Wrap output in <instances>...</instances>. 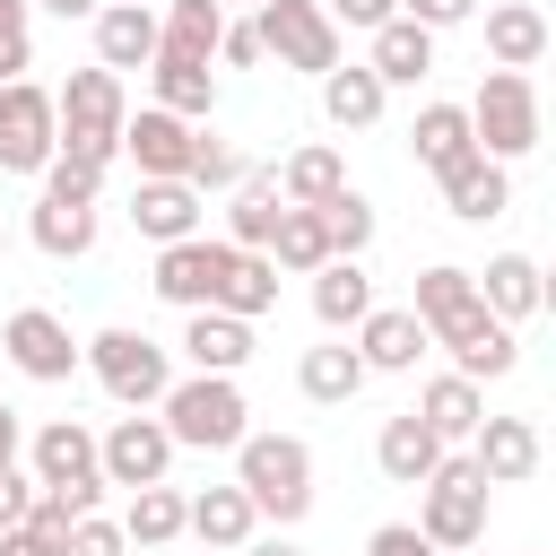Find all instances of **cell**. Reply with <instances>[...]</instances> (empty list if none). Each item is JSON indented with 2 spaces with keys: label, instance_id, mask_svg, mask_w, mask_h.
Returning a JSON list of instances; mask_svg holds the SVG:
<instances>
[{
  "label": "cell",
  "instance_id": "22",
  "mask_svg": "<svg viewBox=\"0 0 556 556\" xmlns=\"http://www.w3.org/2000/svg\"><path fill=\"white\" fill-rule=\"evenodd\" d=\"M539 295H547V287H539V261H530V252H495V261H486V278H478V304H486L504 330H513V321H530V313H539Z\"/></svg>",
  "mask_w": 556,
  "mask_h": 556
},
{
  "label": "cell",
  "instance_id": "20",
  "mask_svg": "<svg viewBox=\"0 0 556 556\" xmlns=\"http://www.w3.org/2000/svg\"><path fill=\"white\" fill-rule=\"evenodd\" d=\"M374 460H382V478H391V486H426V478H434V460H443V443H434V426H426L417 408H400V417L382 426Z\"/></svg>",
  "mask_w": 556,
  "mask_h": 556
},
{
  "label": "cell",
  "instance_id": "57",
  "mask_svg": "<svg viewBox=\"0 0 556 556\" xmlns=\"http://www.w3.org/2000/svg\"><path fill=\"white\" fill-rule=\"evenodd\" d=\"M130 9H156V0H130Z\"/></svg>",
  "mask_w": 556,
  "mask_h": 556
},
{
  "label": "cell",
  "instance_id": "41",
  "mask_svg": "<svg viewBox=\"0 0 556 556\" xmlns=\"http://www.w3.org/2000/svg\"><path fill=\"white\" fill-rule=\"evenodd\" d=\"M243 174H252V165H243V148H226V139H208V130L191 139V174H182L191 191H235Z\"/></svg>",
  "mask_w": 556,
  "mask_h": 556
},
{
  "label": "cell",
  "instance_id": "32",
  "mask_svg": "<svg viewBox=\"0 0 556 556\" xmlns=\"http://www.w3.org/2000/svg\"><path fill=\"white\" fill-rule=\"evenodd\" d=\"M217 35H226V9H217V0H174L165 26H156V52H174V61H217Z\"/></svg>",
  "mask_w": 556,
  "mask_h": 556
},
{
  "label": "cell",
  "instance_id": "9",
  "mask_svg": "<svg viewBox=\"0 0 556 556\" xmlns=\"http://www.w3.org/2000/svg\"><path fill=\"white\" fill-rule=\"evenodd\" d=\"M96 469H104V486H165V469H174V434H165V417H113L104 434H96Z\"/></svg>",
  "mask_w": 556,
  "mask_h": 556
},
{
  "label": "cell",
  "instance_id": "53",
  "mask_svg": "<svg viewBox=\"0 0 556 556\" xmlns=\"http://www.w3.org/2000/svg\"><path fill=\"white\" fill-rule=\"evenodd\" d=\"M235 556H304V547H287V539H243Z\"/></svg>",
  "mask_w": 556,
  "mask_h": 556
},
{
  "label": "cell",
  "instance_id": "36",
  "mask_svg": "<svg viewBox=\"0 0 556 556\" xmlns=\"http://www.w3.org/2000/svg\"><path fill=\"white\" fill-rule=\"evenodd\" d=\"M269 304H278V269H269V252H235V269H226V287H217V304H208V313L261 321Z\"/></svg>",
  "mask_w": 556,
  "mask_h": 556
},
{
  "label": "cell",
  "instance_id": "45",
  "mask_svg": "<svg viewBox=\"0 0 556 556\" xmlns=\"http://www.w3.org/2000/svg\"><path fill=\"white\" fill-rule=\"evenodd\" d=\"M400 17L434 35V26H460V17H478V0H400Z\"/></svg>",
  "mask_w": 556,
  "mask_h": 556
},
{
  "label": "cell",
  "instance_id": "23",
  "mask_svg": "<svg viewBox=\"0 0 556 556\" xmlns=\"http://www.w3.org/2000/svg\"><path fill=\"white\" fill-rule=\"evenodd\" d=\"M486 52H495V70H539L547 61V17L539 9H521V0H504V9H486Z\"/></svg>",
  "mask_w": 556,
  "mask_h": 556
},
{
  "label": "cell",
  "instance_id": "51",
  "mask_svg": "<svg viewBox=\"0 0 556 556\" xmlns=\"http://www.w3.org/2000/svg\"><path fill=\"white\" fill-rule=\"evenodd\" d=\"M0 556H52L43 539H26V530H0Z\"/></svg>",
  "mask_w": 556,
  "mask_h": 556
},
{
  "label": "cell",
  "instance_id": "33",
  "mask_svg": "<svg viewBox=\"0 0 556 556\" xmlns=\"http://www.w3.org/2000/svg\"><path fill=\"white\" fill-rule=\"evenodd\" d=\"M382 96H391V87H382L374 70H356V61L321 78V113H330L339 130H374V122H382Z\"/></svg>",
  "mask_w": 556,
  "mask_h": 556
},
{
  "label": "cell",
  "instance_id": "17",
  "mask_svg": "<svg viewBox=\"0 0 556 556\" xmlns=\"http://www.w3.org/2000/svg\"><path fill=\"white\" fill-rule=\"evenodd\" d=\"M96 26V70H148L156 61V9H130V0H113V9H96L87 17Z\"/></svg>",
  "mask_w": 556,
  "mask_h": 556
},
{
  "label": "cell",
  "instance_id": "31",
  "mask_svg": "<svg viewBox=\"0 0 556 556\" xmlns=\"http://www.w3.org/2000/svg\"><path fill=\"white\" fill-rule=\"evenodd\" d=\"M339 191H348L339 148H295V156L278 165V200H287V208H321V200H339Z\"/></svg>",
  "mask_w": 556,
  "mask_h": 556
},
{
  "label": "cell",
  "instance_id": "3",
  "mask_svg": "<svg viewBox=\"0 0 556 556\" xmlns=\"http://www.w3.org/2000/svg\"><path fill=\"white\" fill-rule=\"evenodd\" d=\"M52 122H61V148H70V156L113 165V156H122V122H130L122 78H113V70H70V87L52 96Z\"/></svg>",
  "mask_w": 556,
  "mask_h": 556
},
{
  "label": "cell",
  "instance_id": "34",
  "mask_svg": "<svg viewBox=\"0 0 556 556\" xmlns=\"http://www.w3.org/2000/svg\"><path fill=\"white\" fill-rule=\"evenodd\" d=\"M469 304H478V269H452V261H434V269L417 278V304H408V313H417V321H426V339H434V330H452Z\"/></svg>",
  "mask_w": 556,
  "mask_h": 556
},
{
  "label": "cell",
  "instance_id": "42",
  "mask_svg": "<svg viewBox=\"0 0 556 556\" xmlns=\"http://www.w3.org/2000/svg\"><path fill=\"white\" fill-rule=\"evenodd\" d=\"M96 182H104V165H96V156L52 148V165H43V200H78V208H96Z\"/></svg>",
  "mask_w": 556,
  "mask_h": 556
},
{
  "label": "cell",
  "instance_id": "16",
  "mask_svg": "<svg viewBox=\"0 0 556 556\" xmlns=\"http://www.w3.org/2000/svg\"><path fill=\"white\" fill-rule=\"evenodd\" d=\"M426 348H434V339H426V321H417L408 304H374V313L356 321V356H365V374H408Z\"/></svg>",
  "mask_w": 556,
  "mask_h": 556
},
{
  "label": "cell",
  "instance_id": "8",
  "mask_svg": "<svg viewBox=\"0 0 556 556\" xmlns=\"http://www.w3.org/2000/svg\"><path fill=\"white\" fill-rule=\"evenodd\" d=\"M252 35H261V52H278V70H313V78L339 70V26L321 17V0H269L252 17Z\"/></svg>",
  "mask_w": 556,
  "mask_h": 556
},
{
  "label": "cell",
  "instance_id": "44",
  "mask_svg": "<svg viewBox=\"0 0 556 556\" xmlns=\"http://www.w3.org/2000/svg\"><path fill=\"white\" fill-rule=\"evenodd\" d=\"M321 17H330V26H365V35H374V26H391V17H400V0H321Z\"/></svg>",
  "mask_w": 556,
  "mask_h": 556
},
{
  "label": "cell",
  "instance_id": "38",
  "mask_svg": "<svg viewBox=\"0 0 556 556\" xmlns=\"http://www.w3.org/2000/svg\"><path fill=\"white\" fill-rule=\"evenodd\" d=\"M330 261V235H321V208H287L278 217V235H269V269H321Z\"/></svg>",
  "mask_w": 556,
  "mask_h": 556
},
{
  "label": "cell",
  "instance_id": "55",
  "mask_svg": "<svg viewBox=\"0 0 556 556\" xmlns=\"http://www.w3.org/2000/svg\"><path fill=\"white\" fill-rule=\"evenodd\" d=\"M0 261H9V226H0Z\"/></svg>",
  "mask_w": 556,
  "mask_h": 556
},
{
  "label": "cell",
  "instance_id": "21",
  "mask_svg": "<svg viewBox=\"0 0 556 556\" xmlns=\"http://www.w3.org/2000/svg\"><path fill=\"white\" fill-rule=\"evenodd\" d=\"M278 217H287V200H278V174H243L235 182V208H226V243L235 252H269V235H278Z\"/></svg>",
  "mask_w": 556,
  "mask_h": 556
},
{
  "label": "cell",
  "instance_id": "46",
  "mask_svg": "<svg viewBox=\"0 0 556 556\" xmlns=\"http://www.w3.org/2000/svg\"><path fill=\"white\" fill-rule=\"evenodd\" d=\"M365 556H443V547H426V539H417V521H382V530L365 539Z\"/></svg>",
  "mask_w": 556,
  "mask_h": 556
},
{
  "label": "cell",
  "instance_id": "40",
  "mask_svg": "<svg viewBox=\"0 0 556 556\" xmlns=\"http://www.w3.org/2000/svg\"><path fill=\"white\" fill-rule=\"evenodd\" d=\"M321 235H330V261H356L374 243V208L356 191H339V200H321Z\"/></svg>",
  "mask_w": 556,
  "mask_h": 556
},
{
  "label": "cell",
  "instance_id": "24",
  "mask_svg": "<svg viewBox=\"0 0 556 556\" xmlns=\"http://www.w3.org/2000/svg\"><path fill=\"white\" fill-rule=\"evenodd\" d=\"M443 208H452V217H469V226L504 217V208H513V182H504V165H495V156H469V165H452V174H443Z\"/></svg>",
  "mask_w": 556,
  "mask_h": 556
},
{
  "label": "cell",
  "instance_id": "15",
  "mask_svg": "<svg viewBox=\"0 0 556 556\" xmlns=\"http://www.w3.org/2000/svg\"><path fill=\"white\" fill-rule=\"evenodd\" d=\"M469 469H478L486 486H521V478L539 469V426H530V417H478Z\"/></svg>",
  "mask_w": 556,
  "mask_h": 556
},
{
  "label": "cell",
  "instance_id": "37",
  "mask_svg": "<svg viewBox=\"0 0 556 556\" xmlns=\"http://www.w3.org/2000/svg\"><path fill=\"white\" fill-rule=\"evenodd\" d=\"M35 252H52V261L96 252V208H78V200H35Z\"/></svg>",
  "mask_w": 556,
  "mask_h": 556
},
{
  "label": "cell",
  "instance_id": "35",
  "mask_svg": "<svg viewBox=\"0 0 556 556\" xmlns=\"http://www.w3.org/2000/svg\"><path fill=\"white\" fill-rule=\"evenodd\" d=\"M295 382H304V400H321V408H339V400H356L365 391V356L356 348H304V365H295Z\"/></svg>",
  "mask_w": 556,
  "mask_h": 556
},
{
  "label": "cell",
  "instance_id": "19",
  "mask_svg": "<svg viewBox=\"0 0 556 556\" xmlns=\"http://www.w3.org/2000/svg\"><path fill=\"white\" fill-rule=\"evenodd\" d=\"M130 226L165 252V243L200 235V191H191V182H139V191H130Z\"/></svg>",
  "mask_w": 556,
  "mask_h": 556
},
{
  "label": "cell",
  "instance_id": "4",
  "mask_svg": "<svg viewBox=\"0 0 556 556\" xmlns=\"http://www.w3.org/2000/svg\"><path fill=\"white\" fill-rule=\"evenodd\" d=\"M460 113H469L478 156H495V165H513V156L539 148V87H530L521 70H486V87H478Z\"/></svg>",
  "mask_w": 556,
  "mask_h": 556
},
{
  "label": "cell",
  "instance_id": "1",
  "mask_svg": "<svg viewBox=\"0 0 556 556\" xmlns=\"http://www.w3.org/2000/svg\"><path fill=\"white\" fill-rule=\"evenodd\" d=\"M235 486L252 495V513H269L278 530L313 513V452L295 434H243L235 443Z\"/></svg>",
  "mask_w": 556,
  "mask_h": 556
},
{
  "label": "cell",
  "instance_id": "48",
  "mask_svg": "<svg viewBox=\"0 0 556 556\" xmlns=\"http://www.w3.org/2000/svg\"><path fill=\"white\" fill-rule=\"evenodd\" d=\"M217 61H226V70H252V61H261V35H252V26H226V35H217Z\"/></svg>",
  "mask_w": 556,
  "mask_h": 556
},
{
  "label": "cell",
  "instance_id": "6",
  "mask_svg": "<svg viewBox=\"0 0 556 556\" xmlns=\"http://www.w3.org/2000/svg\"><path fill=\"white\" fill-rule=\"evenodd\" d=\"M35 486H43L70 521H87V513H96L104 469H96V434H87L78 417H52V426L35 434Z\"/></svg>",
  "mask_w": 556,
  "mask_h": 556
},
{
  "label": "cell",
  "instance_id": "52",
  "mask_svg": "<svg viewBox=\"0 0 556 556\" xmlns=\"http://www.w3.org/2000/svg\"><path fill=\"white\" fill-rule=\"evenodd\" d=\"M0 469H17V408H0Z\"/></svg>",
  "mask_w": 556,
  "mask_h": 556
},
{
  "label": "cell",
  "instance_id": "47",
  "mask_svg": "<svg viewBox=\"0 0 556 556\" xmlns=\"http://www.w3.org/2000/svg\"><path fill=\"white\" fill-rule=\"evenodd\" d=\"M26 504H35V478L0 469V530H17V521H26Z\"/></svg>",
  "mask_w": 556,
  "mask_h": 556
},
{
  "label": "cell",
  "instance_id": "39",
  "mask_svg": "<svg viewBox=\"0 0 556 556\" xmlns=\"http://www.w3.org/2000/svg\"><path fill=\"white\" fill-rule=\"evenodd\" d=\"M122 539H130V547H165V539H182V495H174V486H130Z\"/></svg>",
  "mask_w": 556,
  "mask_h": 556
},
{
  "label": "cell",
  "instance_id": "5",
  "mask_svg": "<svg viewBox=\"0 0 556 556\" xmlns=\"http://www.w3.org/2000/svg\"><path fill=\"white\" fill-rule=\"evenodd\" d=\"M78 365H96V382L122 408H156L174 391V365H165V348L148 330H96V339H78Z\"/></svg>",
  "mask_w": 556,
  "mask_h": 556
},
{
  "label": "cell",
  "instance_id": "13",
  "mask_svg": "<svg viewBox=\"0 0 556 556\" xmlns=\"http://www.w3.org/2000/svg\"><path fill=\"white\" fill-rule=\"evenodd\" d=\"M191 139H200V130L174 122V113H156V104L122 122V148H130L139 182H182V174H191Z\"/></svg>",
  "mask_w": 556,
  "mask_h": 556
},
{
  "label": "cell",
  "instance_id": "18",
  "mask_svg": "<svg viewBox=\"0 0 556 556\" xmlns=\"http://www.w3.org/2000/svg\"><path fill=\"white\" fill-rule=\"evenodd\" d=\"M182 530H191L200 547L235 556V547L261 530V513H252V495H243V486H208V495H182Z\"/></svg>",
  "mask_w": 556,
  "mask_h": 556
},
{
  "label": "cell",
  "instance_id": "50",
  "mask_svg": "<svg viewBox=\"0 0 556 556\" xmlns=\"http://www.w3.org/2000/svg\"><path fill=\"white\" fill-rule=\"evenodd\" d=\"M26 9H52L61 26H78V17H96V0H26Z\"/></svg>",
  "mask_w": 556,
  "mask_h": 556
},
{
  "label": "cell",
  "instance_id": "28",
  "mask_svg": "<svg viewBox=\"0 0 556 556\" xmlns=\"http://www.w3.org/2000/svg\"><path fill=\"white\" fill-rule=\"evenodd\" d=\"M182 356H191L200 374H235V365L252 356V321H235V313H191V321H182Z\"/></svg>",
  "mask_w": 556,
  "mask_h": 556
},
{
  "label": "cell",
  "instance_id": "25",
  "mask_svg": "<svg viewBox=\"0 0 556 556\" xmlns=\"http://www.w3.org/2000/svg\"><path fill=\"white\" fill-rule=\"evenodd\" d=\"M382 87H417L426 70H434V35L426 26H408V17H391V26H374V61H365Z\"/></svg>",
  "mask_w": 556,
  "mask_h": 556
},
{
  "label": "cell",
  "instance_id": "12",
  "mask_svg": "<svg viewBox=\"0 0 556 556\" xmlns=\"http://www.w3.org/2000/svg\"><path fill=\"white\" fill-rule=\"evenodd\" d=\"M0 348H9V365H17L26 382H70V374H78V339H70V321H61V313H43V304L9 313Z\"/></svg>",
  "mask_w": 556,
  "mask_h": 556
},
{
  "label": "cell",
  "instance_id": "2",
  "mask_svg": "<svg viewBox=\"0 0 556 556\" xmlns=\"http://www.w3.org/2000/svg\"><path fill=\"white\" fill-rule=\"evenodd\" d=\"M156 417H165V434H174V452L191 443V452H235L252 426V408H243V391H235V374H191V382H174L165 400H156Z\"/></svg>",
  "mask_w": 556,
  "mask_h": 556
},
{
  "label": "cell",
  "instance_id": "11",
  "mask_svg": "<svg viewBox=\"0 0 556 556\" xmlns=\"http://www.w3.org/2000/svg\"><path fill=\"white\" fill-rule=\"evenodd\" d=\"M226 269H235V243L182 235V243H165V252H156V295H165V304H182V313H208V304H217V287H226Z\"/></svg>",
  "mask_w": 556,
  "mask_h": 556
},
{
  "label": "cell",
  "instance_id": "26",
  "mask_svg": "<svg viewBox=\"0 0 556 556\" xmlns=\"http://www.w3.org/2000/svg\"><path fill=\"white\" fill-rule=\"evenodd\" d=\"M408 139H417V165H426L434 182H443L452 165H469V156H478V139H469V113H460V104H426Z\"/></svg>",
  "mask_w": 556,
  "mask_h": 556
},
{
  "label": "cell",
  "instance_id": "14",
  "mask_svg": "<svg viewBox=\"0 0 556 556\" xmlns=\"http://www.w3.org/2000/svg\"><path fill=\"white\" fill-rule=\"evenodd\" d=\"M434 339L452 348V374H460V382H495V374H513V356H521L513 330H504L486 304H469V313H460L452 330H434Z\"/></svg>",
  "mask_w": 556,
  "mask_h": 556
},
{
  "label": "cell",
  "instance_id": "49",
  "mask_svg": "<svg viewBox=\"0 0 556 556\" xmlns=\"http://www.w3.org/2000/svg\"><path fill=\"white\" fill-rule=\"evenodd\" d=\"M26 61H35V52H26V35H0V87H9V78H26Z\"/></svg>",
  "mask_w": 556,
  "mask_h": 556
},
{
  "label": "cell",
  "instance_id": "29",
  "mask_svg": "<svg viewBox=\"0 0 556 556\" xmlns=\"http://www.w3.org/2000/svg\"><path fill=\"white\" fill-rule=\"evenodd\" d=\"M417 417L434 426V443H469V434H478V417H486V400H478V382L434 374V382L417 391Z\"/></svg>",
  "mask_w": 556,
  "mask_h": 556
},
{
  "label": "cell",
  "instance_id": "56",
  "mask_svg": "<svg viewBox=\"0 0 556 556\" xmlns=\"http://www.w3.org/2000/svg\"><path fill=\"white\" fill-rule=\"evenodd\" d=\"M217 9H226V0H217ZM243 9H269V0H243Z\"/></svg>",
  "mask_w": 556,
  "mask_h": 556
},
{
  "label": "cell",
  "instance_id": "43",
  "mask_svg": "<svg viewBox=\"0 0 556 556\" xmlns=\"http://www.w3.org/2000/svg\"><path fill=\"white\" fill-rule=\"evenodd\" d=\"M61 556H130V539H122V521H96L87 513V521H70V547Z\"/></svg>",
  "mask_w": 556,
  "mask_h": 556
},
{
  "label": "cell",
  "instance_id": "27",
  "mask_svg": "<svg viewBox=\"0 0 556 556\" xmlns=\"http://www.w3.org/2000/svg\"><path fill=\"white\" fill-rule=\"evenodd\" d=\"M313 313H321V330H356L374 313V278L356 261H321L313 269Z\"/></svg>",
  "mask_w": 556,
  "mask_h": 556
},
{
  "label": "cell",
  "instance_id": "30",
  "mask_svg": "<svg viewBox=\"0 0 556 556\" xmlns=\"http://www.w3.org/2000/svg\"><path fill=\"white\" fill-rule=\"evenodd\" d=\"M148 70H156V113H174V122H208V104H217L208 61H174V52H156Z\"/></svg>",
  "mask_w": 556,
  "mask_h": 556
},
{
  "label": "cell",
  "instance_id": "10",
  "mask_svg": "<svg viewBox=\"0 0 556 556\" xmlns=\"http://www.w3.org/2000/svg\"><path fill=\"white\" fill-rule=\"evenodd\" d=\"M61 148V122H52V96L35 78H9L0 87V174H43Z\"/></svg>",
  "mask_w": 556,
  "mask_h": 556
},
{
  "label": "cell",
  "instance_id": "7",
  "mask_svg": "<svg viewBox=\"0 0 556 556\" xmlns=\"http://www.w3.org/2000/svg\"><path fill=\"white\" fill-rule=\"evenodd\" d=\"M417 539H426V547H478V539H486V478L469 469V452H443V460H434Z\"/></svg>",
  "mask_w": 556,
  "mask_h": 556
},
{
  "label": "cell",
  "instance_id": "54",
  "mask_svg": "<svg viewBox=\"0 0 556 556\" xmlns=\"http://www.w3.org/2000/svg\"><path fill=\"white\" fill-rule=\"evenodd\" d=\"M0 35H26V0H0Z\"/></svg>",
  "mask_w": 556,
  "mask_h": 556
}]
</instances>
